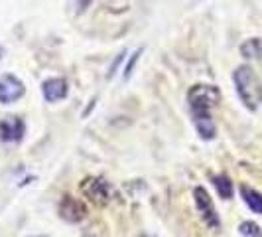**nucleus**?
<instances>
[{"label":"nucleus","instance_id":"1","mask_svg":"<svg viewBox=\"0 0 262 237\" xmlns=\"http://www.w3.org/2000/svg\"><path fill=\"white\" fill-rule=\"evenodd\" d=\"M219 101H221V91L215 85H207V83H197L187 93V103H189L193 125L199 136L205 141L215 139L217 129L211 117V109L219 105Z\"/></svg>","mask_w":262,"mask_h":237},{"label":"nucleus","instance_id":"2","mask_svg":"<svg viewBox=\"0 0 262 237\" xmlns=\"http://www.w3.org/2000/svg\"><path fill=\"white\" fill-rule=\"evenodd\" d=\"M233 79H235L236 93L245 107L250 111H256L262 103V83L256 77V73L249 66H241L236 67Z\"/></svg>","mask_w":262,"mask_h":237},{"label":"nucleus","instance_id":"3","mask_svg":"<svg viewBox=\"0 0 262 237\" xmlns=\"http://www.w3.org/2000/svg\"><path fill=\"white\" fill-rule=\"evenodd\" d=\"M81 194L93 202L95 206H108L113 202V198H117V190L111 182H106L105 178L99 176H89L85 178L79 186Z\"/></svg>","mask_w":262,"mask_h":237},{"label":"nucleus","instance_id":"4","mask_svg":"<svg viewBox=\"0 0 262 237\" xmlns=\"http://www.w3.org/2000/svg\"><path fill=\"white\" fill-rule=\"evenodd\" d=\"M193 198H195L197 210H199V213H201L203 222L207 224V227H211V229H219V227H221V222H219V215H217V211H215L213 200L209 198L207 190L201 188V186H197L195 190H193Z\"/></svg>","mask_w":262,"mask_h":237},{"label":"nucleus","instance_id":"5","mask_svg":"<svg viewBox=\"0 0 262 237\" xmlns=\"http://www.w3.org/2000/svg\"><path fill=\"white\" fill-rule=\"evenodd\" d=\"M24 93H26V87H24V83L16 77V75L6 73V75L0 77V103L10 105L14 101L22 99Z\"/></svg>","mask_w":262,"mask_h":237},{"label":"nucleus","instance_id":"6","mask_svg":"<svg viewBox=\"0 0 262 237\" xmlns=\"http://www.w3.org/2000/svg\"><path fill=\"white\" fill-rule=\"evenodd\" d=\"M26 125L16 115H8L0 121V141L4 143H20L24 139Z\"/></svg>","mask_w":262,"mask_h":237},{"label":"nucleus","instance_id":"7","mask_svg":"<svg viewBox=\"0 0 262 237\" xmlns=\"http://www.w3.org/2000/svg\"><path fill=\"white\" fill-rule=\"evenodd\" d=\"M59 213H61L63 220L71 222V224H77L87 215V208H85L83 202H79L77 198L63 196L59 202Z\"/></svg>","mask_w":262,"mask_h":237},{"label":"nucleus","instance_id":"8","mask_svg":"<svg viewBox=\"0 0 262 237\" xmlns=\"http://www.w3.org/2000/svg\"><path fill=\"white\" fill-rule=\"evenodd\" d=\"M41 93L46 97L48 103H55L59 99H66L67 97V81L61 77H52L48 81H43L41 85Z\"/></svg>","mask_w":262,"mask_h":237},{"label":"nucleus","instance_id":"9","mask_svg":"<svg viewBox=\"0 0 262 237\" xmlns=\"http://www.w3.org/2000/svg\"><path fill=\"white\" fill-rule=\"evenodd\" d=\"M241 196L245 200V204L249 206L254 213H262V194L256 192L254 188H249V186H241Z\"/></svg>","mask_w":262,"mask_h":237},{"label":"nucleus","instance_id":"10","mask_svg":"<svg viewBox=\"0 0 262 237\" xmlns=\"http://www.w3.org/2000/svg\"><path fill=\"white\" fill-rule=\"evenodd\" d=\"M241 53L249 60H260L262 57V40L260 38H252L247 40L243 46H241Z\"/></svg>","mask_w":262,"mask_h":237},{"label":"nucleus","instance_id":"11","mask_svg":"<svg viewBox=\"0 0 262 237\" xmlns=\"http://www.w3.org/2000/svg\"><path fill=\"white\" fill-rule=\"evenodd\" d=\"M213 184H215L219 196L223 198V200H231V198H233V182H231L229 176H225V174L213 176Z\"/></svg>","mask_w":262,"mask_h":237},{"label":"nucleus","instance_id":"12","mask_svg":"<svg viewBox=\"0 0 262 237\" xmlns=\"http://www.w3.org/2000/svg\"><path fill=\"white\" fill-rule=\"evenodd\" d=\"M238 231L247 237H254V235H258V233H260V231H258V225L254 224V222H245V224H241Z\"/></svg>","mask_w":262,"mask_h":237},{"label":"nucleus","instance_id":"13","mask_svg":"<svg viewBox=\"0 0 262 237\" xmlns=\"http://www.w3.org/2000/svg\"><path fill=\"white\" fill-rule=\"evenodd\" d=\"M140 53H142V50H136V52H134V55H132V57H130V62H128V66H126V69H124V77H126V79L130 77L132 69H134V64L138 62V57H140Z\"/></svg>","mask_w":262,"mask_h":237},{"label":"nucleus","instance_id":"14","mask_svg":"<svg viewBox=\"0 0 262 237\" xmlns=\"http://www.w3.org/2000/svg\"><path fill=\"white\" fill-rule=\"evenodd\" d=\"M122 57H124V52L120 53V55H118V60H117V62H115V64H113V67H111V71H108V77H113V75H115V71H117L118 64L122 62Z\"/></svg>","mask_w":262,"mask_h":237},{"label":"nucleus","instance_id":"15","mask_svg":"<svg viewBox=\"0 0 262 237\" xmlns=\"http://www.w3.org/2000/svg\"><path fill=\"white\" fill-rule=\"evenodd\" d=\"M254 237H262V233H258V235H254Z\"/></svg>","mask_w":262,"mask_h":237},{"label":"nucleus","instance_id":"16","mask_svg":"<svg viewBox=\"0 0 262 237\" xmlns=\"http://www.w3.org/2000/svg\"><path fill=\"white\" fill-rule=\"evenodd\" d=\"M34 237H43V235H34Z\"/></svg>","mask_w":262,"mask_h":237},{"label":"nucleus","instance_id":"17","mask_svg":"<svg viewBox=\"0 0 262 237\" xmlns=\"http://www.w3.org/2000/svg\"><path fill=\"white\" fill-rule=\"evenodd\" d=\"M0 53H2V50H0ZM0 57H2V55H0Z\"/></svg>","mask_w":262,"mask_h":237},{"label":"nucleus","instance_id":"18","mask_svg":"<svg viewBox=\"0 0 262 237\" xmlns=\"http://www.w3.org/2000/svg\"><path fill=\"white\" fill-rule=\"evenodd\" d=\"M142 237H148V235H142Z\"/></svg>","mask_w":262,"mask_h":237}]
</instances>
